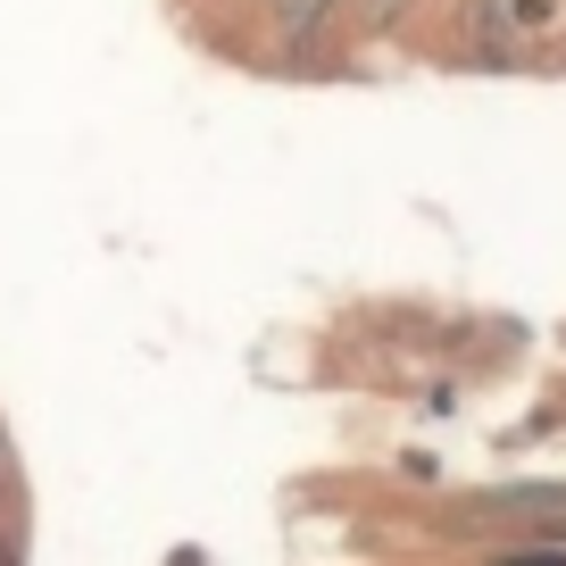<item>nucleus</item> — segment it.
I'll return each mask as SVG.
<instances>
[{
    "instance_id": "f257e3e1",
    "label": "nucleus",
    "mask_w": 566,
    "mask_h": 566,
    "mask_svg": "<svg viewBox=\"0 0 566 566\" xmlns=\"http://www.w3.org/2000/svg\"><path fill=\"white\" fill-rule=\"evenodd\" d=\"M408 9H417V0H342V18H350L358 34H375V42H384V34H400V25H408Z\"/></svg>"
},
{
    "instance_id": "f03ea898",
    "label": "nucleus",
    "mask_w": 566,
    "mask_h": 566,
    "mask_svg": "<svg viewBox=\"0 0 566 566\" xmlns=\"http://www.w3.org/2000/svg\"><path fill=\"white\" fill-rule=\"evenodd\" d=\"M483 566H566V542H516V549H500V558H483Z\"/></svg>"
}]
</instances>
